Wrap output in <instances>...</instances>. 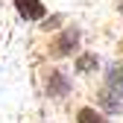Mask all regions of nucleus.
<instances>
[{"label": "nucleus", "instance_id": "10", "mask_svg": "<svg viewBox=\"0 0 123 123\" xmlns=\"http://www.w3.org/2000/svg\"><path fill=\"white\" fill-rule=\"evenodd\" d=\"M120 53H123V47H120Z\"/></svg>", "mask_w": 123, "mask_h": 123}, {"label": "nucleus", "instance_id": "2", "mask_svg": "<svg viewBox=\"0 0 123 123\" xmlns=\"http://www.w3.org/2000/svg\"><path fill=\"white\" fill-rule=\"evenodd\" d=\"M15 12H18L21 21H44V15H47V6H44V0H15Z\"/></svg>", "mask_w": 123, "mask_h": 123}, {"label": "nucleus", "instance_id": "6", "mask_svg": "<svg viewBox=\"0 0 123 123\" xmlns=\"http://www.w3.org/2000/svg\"><path fill=\"white\" fill-rule=\"evenodd\" d=\"M73 68H76V73H94L97 68H100V59H97V53H79L76 56V62H73Z\"/></svg>", "mask_w": 123, "mask_h": 123}, {"label": "nucleus", "instance_id": "4", "mask_svg": "<svg viewBox=\"0 0 123 123\" xmlns=\"http://www.w3.org/2000/svg\"><path fill=\"white\" fill-rule=\"evenodd\" d=\"M97 105H100V109H105V111H111V114L123 111V100L114 94V91H109V88H103L100 94H97Z\"/></svg>", "mask_w": 123, "mask_h": 123}, {"label": "nucleus", "instance_id": "7", "mask_svg": "<svg viewBox=\"0 0 123 123\" xmlns=\"http://www.w3.org/2000/svg\"><path fill=\"white\" fill-rule=\"evenodd\" d=\"M76 123H109V117L100 114L97 109H91V105H85V109L76 111Z\"/></svg>", "mask_w": 123, "mask_h": 123}, {"label": "nucleus", "instance_id": "8", "mask_svg": "<svg viewBox=\"0 0 123 123\" xmlns=\"http://www.w3.org/2000/svg\"><path fill=\"white\" fill-rule=\"evenodd\" d=\"M56 24H62L59 15H56V18H50V21H44V24H41V29H47V32H50V26H56Z\"/></svg>", "mask_w": 123, "mask_h": 123}, {"label": "nucleus", "instance_id": "9", "mask_svg": "<svg viewBox=\"0 0 123 123\" xmlns=\"http://www.w3.org/2000/svg\"><path fill=\"white\" fill-rule=\"evenodd\" d=\"M117 12H120V15H123V0H117Z\"/></svg>", "mask_w": 123, "mask_h": 123}, {"label": "nucleus", "instance_id": "3", "mask_svg": "<svg viewBox=\"0 0 123 123\" xmlns=\"http://www.w3.org/2000/svg\"><path fill=\"white\" fill-rule=\"evenodd\" d=\"M47 94L50 97H68L70 94V76L65 70H50L47 73Z\"/></svg>", "mask_w": 123, "mask_h": 123}, {"label": "nucleus", "instance_id": "1", "mask_svg": "<svg viewBox=\"0 0 123 123\" xmlns=\"http://www.w3.org/2000/svg\"><path fill=\"white\" fill-rule=\"evenodd\" d=\"M79 38H82L79 26H65V29H62V32L50 41V56H56V59L73 56L76 50H79Z\"/></svg>", "mask_w": 123, "mask_h": 123}, {"label": "nucleus", "instance_id": "5", "mask_svg": "<svg viewBox=\"0 0 123 123\" xmlns=\"http://www.w3.org/2000/svg\"><path fill=\"white\" fill-rule=\"evenodd\" d=\"M105 88L114 91V94L123 100V68L120 65H111L109 70H105Z\"/></svg>", "mask_w": 123, "mask_h": 123}]
</instances>
